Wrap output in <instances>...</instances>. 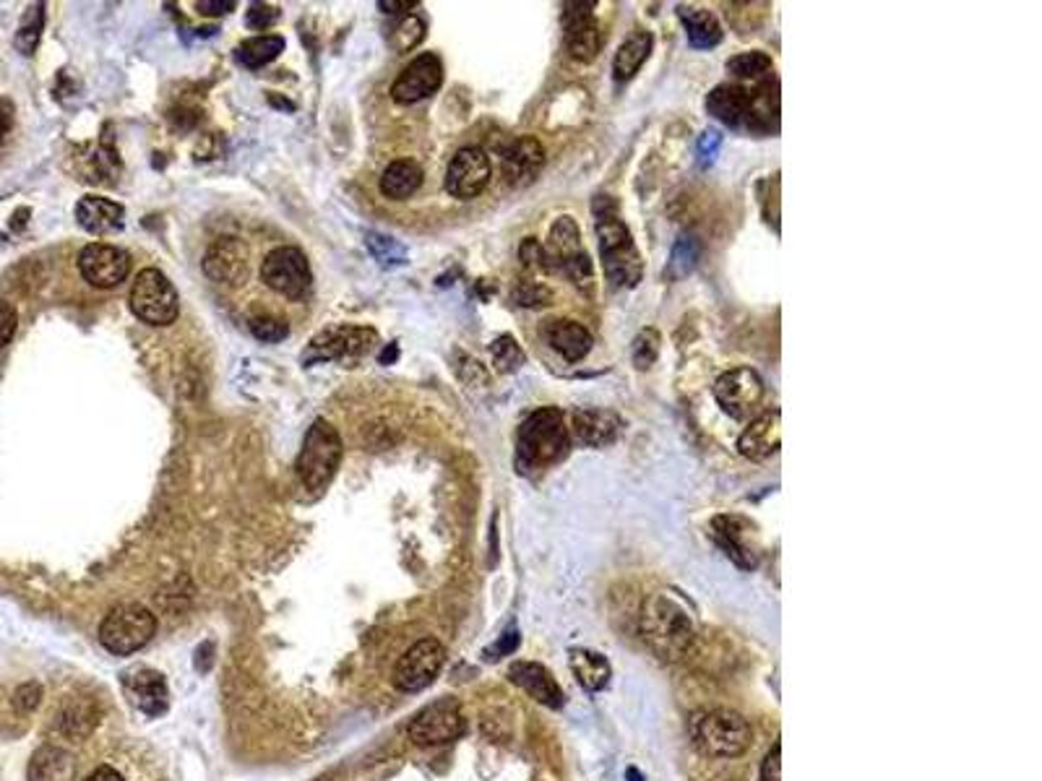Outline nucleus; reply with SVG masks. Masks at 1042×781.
Returning a JSON list of instances; mask_svg holds the SVG:
<instances>
[{"instance_id": "1", "label": "nucleus", "mask_w": 1042, "mask_h": 781, "mask_svg": "<svg viewBox=\"0 0 1042 781\" xmlns=\"http://www.w3.org/2000/svg\"><path fill=\"white\" fill-rule=\"evenodd\" d=\"M591 212H595L599 255H603L607 282L618 290L636 287V284L641 282L644 264L639 251H636L631 230L620 220L616 201H613L610 195H597L595 204H591Z\"/></svg>"}, {"instance_id": "2", "label": "nucleus", "mask_w": 1042, "mask_h": 781, "mask_svg": "<svg viewBox=\"0 0 1042 781\" xmlns=\"http://www.w3.org/2000/svg\"><path fill=\"white\" fill-rule=\"evenodd\" d=\"M568 454L566 419L558 409H537L524 419L516 438V467L524 475L545 469Z\"/></svg>"}, {"instance_id": "3", "label": "nucleus", "mask_w": 1042, "mask_h": 781, "mask_svg": "<svg viewBox=\"0 0 1042 781\" xmlns=\"http://www.w3.org/2000/svg\"><path fill=\"white\" fill-rule=\"evenodd\" d=\"M641 636L659 659L676 662L691 649L694 622L678 602L667 597H651L641 615Z\"/></svg>"}, {"instance_id": "4", "label": "nucleus", "mask_w": 1042, "mask_h": 781, "mask_svg": "<svg viewBox=\"0 0 1042 781\" xmlns=\"http://www.w3.org/2000/svg\"><path fill=\"white\" fill-rule=\"evenodd\" d=\"M688 734L707 758H738L751 748V724L738 711L709 709L688 719Z\"/></svg>"}, {"instance_id": "5", "label": "nucleus", "mask_w": 1042, "mask_h": 781, "mask_svg": "<svg viewBox=\"0 0 1042 781\" xmlns=\"http://www.w3.org/2000/svg\"><path fill=\"white\" fill-rule=\"evenodd\" d=\"M342 450L344 446L340 433H336V427L328 425L326 419H316V423L308 427L295 464L297 477L305 490L321 493L332 483L336 469H340Z\"/></svg>"}, {"instance_id": "6", "label": "nucleus", "mask_w": 1042, "mask_h": 781, "mask_svg": "<svg viewBox=\"0 0 1042 781\" xmlns=\"http://www.w3.org/2000/svg\"><path fill=\"white\" fill-rule=\"evenodd\" d=\"M545 251V264L547 272H560L566 274L579 290H591V282H595V272H591V261L587 251L581 245V235L579 227L571 216H560V220L553 224L550 235H547V245Z\"/></svg>"}, {"instance_id": "7", "label": "nucleus", "mask_w": 1042, "mask_h": 781, "mask_svg": "<svg viewBox=\"0 0 1042 781\" xmlns=\"http://www.w3.org/2000/svg\"><path fill=\"white\" fill-rule=\"evenodd\" d=\"M156 633V618L141 605H120L100 626V643L110 655L129 657L144 649Z\"/></svg>"}, {"instance_id": "8", "label": "nucleus", "mask_w": 1042, "mask_h": 781, "mask_svg": "<svg viewBox=\"0 0 1042 781\" xmlns=\"http://www.w3.org/2000/svg\"><path fill=\"white\" fill-rule=\"evenodd\" d=\"M261 280L274 295L284 300H305L313 287V274L308 266V258L300 247L282 245L266 253L264 264H261Z\"/></svg>"}, {"instance_id": "9", "label": "nucleus", "mask_w": 1042, "mask_h": 781, "mask_svg": "<svg viewBox=\"0 0 1042 781\" xmlns=\"http://www.w3.org/2000/svg\"><path fill=\"white\" fill-rule=\"evenodd\" d=\"M131 311L149 326H170L180 313L178 292L160 268H144L131 287Z\"/></svg>"}, {"instance_id": "10", "label": "nucleus", "mask_w": 1042, "mask_h": 781, "mask_svg": "<svg viewBox=\"0 0 1042 781\" xmlns=\"http://www.w3.org/2000/svg\"><path fill=\"white\" fill-rule=\"evenodd\" d=\"M409 740L415 746H446L464 734L462 706L454 698H438L409 722Z\"/></svg>"}, {"instance_id": "11", "label": "nucleus", "mask_w": 1042, "mask_h": 781, "mask_svg": "<svg viewBox=\"0 0 1042 781\" xmlns=\"http://www.w3.org/2000/svg\"><path fill=\"white\" fill-rule=\"evenodd\" d=\"M446 662V649L441 646L436 638H423L415 646H409L407 651L399 657V662L394 667V688H399L402 693H417V690H425L433 680L438 678L441 667Z\"/></svg>"}, {"instance_id": "12", "label": "nucleus", "mask_w": 1042, "mask_h": 781, "mask_svg": "<svg viewBox=\"0 0 1042 781\" xmlns=\"http://www.w3.org/2000/svg\"><path fill=\"white\" fill-rule=\"evenodd\" d=\"M715 396L719 407L732 419H746L753 415L763 399V381L751 367H735V371L719 375Z\"/></svg>"}, {"instance_id": "13", "label": "nucleus", "mask_w": 1042, "mask_h": 781, "mask_svg": "<svg viewBox=\"0 0 1042 781\" xmlns=\"http://www.w3.org/2000/svg\"><path fill=\"white\" fill-rule=\"evenodd\" d=\"M79 272L97 290L120 287L131 274V258L123 247L89 243L79 255Z\"/></svg>"}, {"instance_id": "14", "label": "nucleus", "mask_w": 1042, "mask_h": 781, "mask_svg": "<svg viewBox=\"0 0 1042 781\" xmlns=\"http://www.w3.org/2000/svg\"><path fill=\"white\" fill-rule=\"evenodd\" d=\"M490 183V160L483 149L464 146L446 170V191L459 201H472Z\"/></svg>"}, {"instance_id": "15", "label": "nucleus", "mask_w": 1042, "mask_h": 781, "mask_svg": "<svg viewBox=\"0 0 1042 781\" xmlns=\"http://www.w3.org/2000/svg\"><path fill=\"white\" fill-rule=\"evenodd\" d=\"M595 6L597 3H566L564 6V37H566V50L571 52V58L589 60L597 58L599 44H603V34H599V24L595 19Z\"/></svg>"}, {"instance_id": "16", "label": "nucleus", "mask_w": 1042, "mask_h": 781, "mask_svg": "<svg viewBox=\"0 0 1042 781\" xmlns=\"http://www.w3.org/2000/svg\"><path fill=\"white\" fill-rule=\"evenodd\" d=\"M441 84H444V65H441V58L433 55V52H425L412 60L399 73V79L394 81L392 87V97L394 102L399 104H415L425 97L436 94Z\"/></svg>"}, {"instance_id": "17", "label": "nucleus", "mask_w": 1042, "mask_h": 781, "mask_svg": "<svg viewBox=\"0 0 1042 781\" xmlns=\"http://www.w3.org/2000/svg\"><path fill=\"white\" fill-rule=\"evenodd\" d=\"M376 332L373 328H357V326H336L328 332H321L316 339L311 342V349L305 359H340L350 355H363L376 344Z\"/></svg>"}, {"instance_id": "18", "label": "nucleus", "mask_w": 1042, "mask_h": 781, "mask_svg": "<svg viewBox=\"0 0 1042 781\" xmlns=\"http://www.w3.org/2000/svg\"><path fill=\"white\" fill-rule=\"evenodd\" d=\"M543 164H545V149L537 139H532V136L514 139L512 144H506L504 152H500L504 178H506V183L514 187H524V185L535 183L539 170H543Z\"/></svg>"}, {"instance_id": "19", "label": "nucleus", "mask_w": 1042, "mask_h": 781, "mask_svg": "<svg viewBox=\"0 0 1042 781\" xmlns=\"http://www.w3.org/2000/svg\"><path fill=\"white\" fill-rule=\"evenodd\" d=\"M707 112L730 128H753V94L743 87L722 84L709 92Z\"/></svg>"}, {"instance_id": "20", "label": "nucleus", "mask_w": 1042, "mask_h": 781, "mask_svg": "<svg viewBox=\"0 0 1042 781\" xmlns=\"http://www.w3.org/2000/svg\"><path fill=\"white\" fill-rule=\"evenodd\" d=\"M249 268V253L237 237H220L209 247L204 258V272L216 284H235L245 276Z\"/></svg>"}, {"instance_id": "21", "label": "nucleus", "mask_w": 1042, "mask_h": 781, "mask_svg": "<svg viewBox=\"0 0 1042 781\" xmlns=\"http://www.w3.org/2000/svg\"><path fill=\"white\" fill-rule=\"evenodd\" d=\"M779 440H782V415L779 412H767V415L751 419L743 435L738 440V450L751 462H763L775 456L779 450Z\"/></svg>"}, {"instance_id": "22", "label": "nucleus", "mask_w": 1042, "mask_h": 781, "mask_svg": "<svg viewBox=\"0 0 1042 781\" xmlns=\"http://www.w3.org/2000/svg\"><path fill=\"white\" fill-rule=\"evenodd\" d=\"M123 688H125V696L131 698V703L136 706L139 711L149 713V717H160V713L168 711L170 690L160 672L139 670V672L125 674Z\"/></svg>"}, {"instance_id": "23", "label": "nucleus", "mask_w": 1042, "mask_h": 781, "mask_svg": "<svg viewBox=\"0 0 1042 781\" xmlns=\"http://www.w3.org/2000/svg\"><path fill=\"white\" fill-rule=\"evenodd\" d=\"M715 537H717V542L722 545V550L730 555L740 568H756V562H759V550H756V545H753V529L748 527L743 518L717 516Z\"/></svg>"}, {"instance_id": "24", "label": "nucleus", "mask_w": 1042, "mask_h": 781, "mask_svg": "<svg viewBox=\"0 0 1042 781\" xmlns=\"http://www.w3.org/2000/svg\"><path fill=\"white\" fill-rule=\"evenodd\" d=\"M508 678H512V682H516L519 688L527 690L537 703L550 706V709H560L566 701L564 690H560L556 678H553L550 670H545L543 665L516 662L512 670H508Z\"/></svg>"}, {"instance_id": "25", "label": "nucleus", "mask_w": 1042, "mask_h": 781, "mask_svg": "<svg viewBox=\"0 0 1042 781\" xmlns=\"http://www.w3.org/2000/svg\"><path fill=\"white\" fill-rule=\"evenodd\" d=\"M77 222L92 235H108L123 227L125 209L104 195H84L77 204Z\"/></svg>"}, {"instance_id": "26", "label": "nucleus", "mask_w": 1042, "mask_h": 781, "mask_svg": "<svg viewBox=\"0 0 1042 781\" xmlns=\"http://www.w3.org/2000/svg\"><path fill=\"white\" fill-rule=\"evenodd\" d=\"M574 430L576 438H579L584 446L605 448L618 438L620 430H624V423H620V417L613 415V412L579 409L574 415Z\"/></svg>"}, {"instance_id": "27", "label": "nucleus", "mask_w": 1042, "mask_h": 781, "mask_svg": "<svg viewBox=\"0 0 1042 781\" xmlns=\"http://www.w3.org/2000/svg\"><path fill=\"white\" fill-rule=\"evenodd\" d=\"M543 334L545 342L568 363H579L591 349V334L576 321H547Z\"/></svg>"}, {"instance_id": "28", "label": "nucleus", "mask_w": 1042, "mask_h": 781, "mask_svg": "<svg viewBox=\"0 0 1042 781\" xmlns=\"http://www.w3.org/2000/svg\"><path fill=\"white\" fill-rule=\"evenodd\" d=\"M425 172L415 160H396L381 175V193L392 201H407L419 191Z\"/></svg>"}, {"instance_id": "29", "label": "nucleus", "mask_w": 1042, "mask_h": 781, "mask_svg": "<svg viewBox=\"0 0 1042 781\" xmlns=\"http://www.w3.org/2000/svg\"><path fill=\"white\" fill-rule=\"evenodd\" d=\"M678 17L686 27L688 42H691L696 50L717 48V44L722 42V27H719V21L711 17L709 11L696 9V6H678Z\"/></svg>"}, {"instance_id": "30", "label": "nucleus", "mask_w": 1042, "mask_h": 781, "mask_svg": "<svg viewBox=\"0 0 1042 781\" xmlns=\"http://www.w3.org/2000/svg\"><path fill=\"white\" fill-rule=\"evenodd\" d=\"M649 52H651V34L644 32V29H636V32L628 37L624 44H620L616 52V60H613V73H616V81L634 79L644 65V60L649 58Z\"/></svg>"}, {"instance_id": "31", "label": "nucleus", "mask_w": 1042, "mask_h": 781, "mask_svg": "<svg viewBox=\"0 0 1042 781\" xmlns=\"http://www.w3.org/2000/svg\"><path fill=\"white\" fill-rule=\"evenodd\" d=\"M73 779V761L65 750L60 748H42L37 750L29 765V781H71Z\"/></svg>"}, {"instance_id": "32", "label": "nucleus", "mask_w": 1042, "mask_h": 781, "mask_svg": "<svg viewBox=\"0 0 1042 781\" xmlns=\"http://www.w3.org/2000/svg\"><path fill=\"white\" fill-rule=\"evenodd\" d=\"M571 670L576 680L587 690H603L610 682V665L603 655L591 649H574L571 651Z\"/></svg>"}, {"instance_id": "33", "label": "nucleus", "mask_w": 1042, "mask_h": 781, "mask_svg": "<svg viewBox=\"0 0 1042 781\" xmlns=\"http://www.w3.org/2000/svg\"><path fill=\"white\" fill-rule=\"evenodd\" d=\"M280 52H284V37L264 34V37H253V40L240 44L237 58H240V63L249 65V69H261V65L272 63L274 58H280Z\"/></svg>"}, {"instance_id": "34", "label": "nucleus", "mask_w": 1042, "mask_h": 781, "mask_svg": "<svg viewBox=\"0 0 1042 781\" xmlns=\"http://www.w3.org/2000/svg\"><path fill=\"white\" fill-rule=\"evenodd\" d=\"M699 255H701V245H699V240L696 237H678V243L672 245V255H670V261H667V268H665V276L670 282H678V280H684V276H688L696 268V264H699Z\"/></svg>"}, {"instance_id": "35", "label": "nucleus", "mask_w": 1042, "mask_h": 781, "mask_svg": "<svg viewBox=\"0 0 1042 781\" xmlns=\"http://www.w3.org/2000/svg\"><path fill=\"white\" fill-rule=\"evenodd\" d=\"M775 63L767 52H743V55H735L727 60V73H732L735 79H748V81H759L763 77H769Z\"/></svg>"}, {"instance_id": "36", "label": "nucleus", "mask_w": 1042, "mask_h": 781, "mask_svg": "<svg viewBox=\"0 0 1042 781\" xmlns=\"http://www.w3.org/2000/svg\"><path fill=\"white\" fill-rule=\"evenodd\" d=\"M425 40V21L415 17V13H407V17L399 19V24L392 29L388 34V42L396 52H409L415 50L419 42Z\"/></svg>"}, {"instance_id": "37", "label": "nucleus", "mask_w": 1042, "mask_h": 781, "mask_svg": "<svg viewBox=\"0 0 1042 781\" xmlns=\"http://www.w3.org/2000/svg\"><path fill=\"white\" fill-rule=\"evenodd\" d=\"M490 355L500 373H514L524 365V352L519 344H516L514 336H508V334L498 336V339L490 344Z\"/></svg>"}, {"instance_id": "38", "label": "nucleus", "mask_w": 1042, "mask_h": 781, "mask_svg": "<svg viewBox=\"0 0 1042 781\" xmlns=\"http://www.w3.org/2000/svg\"><path fill=\"white\" fill-rule=\"evenodd\" d=\"M249 326H251V334L256 336L259 342H269V344L287 339V334H290L287 323H284L282 318H276V315L272 313L253 315V318L249 321Z\"/></svg>"}, {"instance_id": "39", "label": "nucleus", "mask_w": 1042, "mask_h": 781, "mask_svg": "<svg viewBox=\"0 0 1042 781\" xmlns=\"http://www.w3.org/2000/svg\"><path fill=\"white\" fill-rule=\"evenodd\" d=\"M42 24H44L42 6H32V9L27 11L24 21H21V29H19V34H17V48H19L21 52H24V55H32V52H34L37 42H40Z\"/></svg>"}, {"instance_id": "40", "label": "nucleus", "mask_w": 1042, "mask_h": 781, "mask_svg": "<svg viewBox=\"0 0 1042 781\" xmlns=\"http://www.w3.org/2000/svg\"><path fill=\"white\" fill-rule=\"evenodd\" d=\"M659 344L662 342H659V334L655 332V328H644V332L636 336L634 347H631V357L639 371H647V367L655 365V359L659 355Z\"/></svg>"}, {"instance_id": "41", "label": "nucleus", "mask_w": 1042, "mask_h": 781, "mask_svg": "<svg viewBox=\"0 0 1042 781\" xmlns=\"http://www.w3.org/2000/svg\"><path fill=\"white\" fill-rule=\"evenodd\" d=\"M514 297H516V303L524 305V307H537V305H547L553 300V292L545 287V284H537V282H524L519 290L514 292Z\"/></svg>"}, {"instance_id": "42", "label": "nucleus", "mask_w": 1042, "mask_h": 781, "mask_svg": "<svg viewBox=\"0 0 1042 781\" xmlns=\"http://www.w3.org/2000/svg\"><path fill=\"white\" fill-rule=\"evenodd\" d=\"M719 149H722V133L715 131V128H707L699 139V162L704 164V168L715 162Z\"/></svg>"}, {"instance_id": "43", "label": "nucleus", "mask_w": 1042, "mask_h": 781, "mask_svg": "<svg viewBox=\"0 0 1042 781\" xmlns=\"http://www.w3.org/2000/svg\"><path fill=\"white\" fill-rule=\"evenodd\" d=\"M519 258L524 261V266H527V268H545V272H547L545 251H543V245H539L535 237L524 240L522 247H519Z\"/></svg>"}, {"instance_id": "44", "label": "nucleus", "mask_w": 1042, "mask_h": 781, "mask_svg": "<svg viewBox=\"0 0 1042 781\" xmlns=\"http://www.w3.org/2000/svg\"><path fill=\"white\" fill-rule=\"evenodd\" d=\"M17 321H19L17 311H13L11 305L0 303V349L13 339V334H17Z\"/></svg>"}, {"instance_id": "45", "label": "nucleus", "mask_w": 1042, "mask_h": 781, "mask_svg": "<svg viewBox=\"0 0 1042 781\" xmlns=\"http://www.w3.org/2000/svg\"><path fill=\"white\" fill-rule=\"evenodd\" d=\"M779 769H782V746H777L769 750L767 758L761 763V781H782L779 777Z\"/></svg>"}, {"instance_id": "46", "label": "nucleus", "mask_w": 1042, "mask_h": 781, "mask_svg": "<svg viewBox=\"0 0 1042 781\" xmlns=\"http://www.w3.org/2000/svg\"><path fill=\"white\" fill-rule=\"evenodd\" d=\"M280 19V11L272 9V6H251V11H249V27L251 29H266V27H272L274 21Z\"/></svg>"}, {"instance_id": "47", "label": "nucleus", "mask_w": 1042, "mask_h": 781, "mask_svg": "<svg viewBox=\"0 0 1042 781\" xmlns=\"http://www.w3.org/2000/svg\"><path fill=\"white\" fill-rule=\"evenodd\" d=\"M516 646H519V633H516V630H508V633L500 636V641L496 646H490V649L485 651V657L487 659H500L506 655H514Z\"/></svg>"}, {"instance_id": "48", "label": "nucleus", "mask_w": 1042, "mask_h": 781, "mask_svg": "<svg viewBox=\"0 0 1042 781\" xmlns=\"http://www.w3.org/2000/svg\"><path fill=\"white\" fill-rule=\"evenodd\" d=\"M196 9L206 13V17H224V13L235 9V0H201V3H196Z\"/></svg>"}, {"instance_id": "49", "label": "nucleus", "mask_w": 1042, "mask_h": 781, "mask_svg": "<svg viewBox=\"0 0 1042 781\" xmlns=\"http://www.w3.org/2000/svg\"><path fill=\"white\" fill-rule=\"evenodd\" d=\"M84 781H123V777H120L115 769H110V765H100V769H94Z\"/></svg>"}, {"instance_id": "50", "label": "nucleus", "mask_w": 1042, "mask_h": 781, "mask_svg": "<svg viewBox=\"0 0 1042 781\" xmlns=\"http://www.w3.org/2000/svg\"><path fill=\"white\" fill-rule=\"evenodd\" d=\"M412 6H417L415 0H381L378 9H384L386 13H399V11H409Z\"/></svg>"}, {"instance_id": "51", "label": "nucleus", "mask_w": 1042, "mask_h": 781, "mask_svg": "<svg viewBox=\"0 0 1042 781\" xmlns=\"http://www.w3.org/2000/svg\"><path fill=\"white\" fill-rule=\"evenodd\" d=\"M9 125H11V108H9V102H0V141H3Z\"/></svg>"}, {"instance_id": "52", "label": "nucleus", "mask_w": 1042, "mask_h": 781, "mask_svg": "<svg viewBox=\"0 0 1042 781\" xmlns=\"http://www.w3.org/2000/svg\"><path fill=\"white\" fill-rule=\"evenodd\" d=\"M628 779H631V781H641V777H639V771H634V769H631V771H628Z\"/></svg>"}]
</instances>
